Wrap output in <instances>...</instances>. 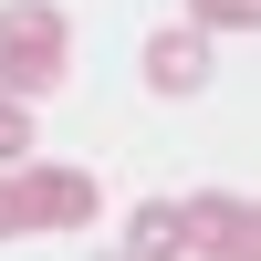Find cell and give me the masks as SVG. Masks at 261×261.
Listing matches in <instances>:
<instances>
[{
	"instance_id": "cell-4",
	"label": "cell",
	"mask_w": 261,
	"mask_h": 261,
	"mask_svg": "<svg viewBox=\"0 0 261 261\" xmlns=\"http://www.w3.org/2000/svg\"><path fill=\"white\" fill-rule=\"evenodd\" d=\"M146 84H157V94H199V84H209V32L167 21V32L146 42Z\"/></svg>"
},
{
	"instance_id": "cell-8",
	"label": "cell",
	"mask_w": 261,
	"mask_h": 261,
	"mask_svg": "<svg viewBox=\"0 0 261 261\" xmlns=\"http://www.w3.org/2000/svg\"><path fill=\"white\" fill-rule=\"evenodd\" d=\"M11 230H32V209H21V178L0 167V241H11Z\"/></svg>"
},
{
	"instance_id": "cell-3",
	"label": "cell",
	"mask_w": 261,
	"mask_h": 261,
	"mask_svg": "<svg viewBox=\"0 0 261 261\" xmlns=\"http://www.w3.org/2000/svg\"><path fill=\"white\" fill-rule=\"evenodd\" d=\"M11 178H21V209H32V230H84V220L105 209V188L84 178V167H53V157H21Z\"/></svg>"
},
{
	"instance_id": "cell-6",
	"label": "cell",
	"mask_w": 261,
	"mask_h": 261,
	"mask_svg": "<svg viewBox=\"0 0 261 261\" xmlns=\"http://www.w3.org/2000/svg\"><path fill=\"white\" fill-rule=\"evenodd\" d=\"M261 0H188V32H251Z\"/></svg>"
},
{
	"instance_id": "cell-7",
	"label": "cell",
	"mask_w": 261,
	"mask_h": 261,
	"mask_svg": "<svg viewBox=\"0 0 261 261\" xmlns=\"http://www.w3.org/2000/svg\"><path fill=\"white\" fill-rule=\"evenodd\" d=\"M21 157H32V105L0 94V167H21Z\"/></svg>"
},
{
	"instance_id": "cell-5",
	"label": "cell",
	"mask_w": 261,
	"mask_h": 261,
	"mask_svg": "<svg viewBox=\"0 0 261 261\" xmlns=\"http://www.w3.org/2000/svg\"><path fill=\"white\" fill-rule=\"evenodd\" d=\"M125 251H136V261H178V209H157V199H146L136 220H125Z\"/></svg>"
},
{
	"instance_id": "cell-2",
	"label": "cell",
	"mask_w": 261,
	"mask_h": 261,
	"mask_svg": "<svg viewBox=\"0 0 261 261\" xmlns=\"http://www.w3.org/2000/svg\"><path fill=\"white\" fill-rule=\"evenodd\" d=\"M178 251L188 261H261V209L230 199V188H199L178 209Z\"/></svg>"
},
{
	"instance_id": "cell-9",
	"label": "cell",
	"mask_w": 261,
	"mask_h": 261,
	"mask_svg": "<svg viewBox=\"0 0 261 261\" xmlns=\"http://www.w3.org/2000/svg\"><path fill=\"white\" fill-rule=\"evenodd\" d=\"M105 261H136V251H105Z\"/></svg>"
},
{
	"instance_id": "cell-1",
	"label": "cell",
	"mask_w": 261,
	"mask_h": 261,
	"mask_svg": "<svg viewBox=\"0 0 261 261\" xmlns=\"http://www.w3.org/2000/svg\"><path fill=\"white\" fill-rule=\"evenodd\" d=\"M53 84H73V21H63V0H0V94L42 105Z\"/></svg>"
}]
</instances>
